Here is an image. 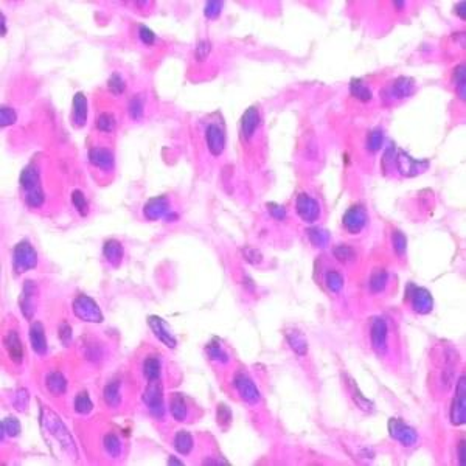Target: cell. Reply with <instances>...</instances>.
I'll list each match as a JSON object with an SVG mask.
<instances>
[{"mask_svg": "<svg viewBox=\"0 0 466 466\" xmlns=\"http://www.w3.org/2000/svg\"><path fill=\"white\" fill-rule=\"evenodd\" d=\"M118 383H112L104 389V399L109 406H117L120 401V392H118Z\"/></svg>", "mask_w": 466, "mask_h": 466, "instance_id": "33", "label": "cell"}, {"mask_svg": "<svg viewBox=\"0 0 466 466\" xmlns=\"http://www.w3.org/2000/svg\"><path fill=\"white\" fill-rule=\"evenodd\" d=\"M381 143H383V134H381V131H375V132H371V134H370V137H368V142H367V145H368V150L376 151L378 148L381 146Z\"/></svg>", "mask_w": 466, "mask_h": 466, "instance_id": "44", "label": "cell"}, {"mask_svg": "<svg viewBox=\"0 0 466 466\" xmlns=\"http://www.w3.org/2000/svg\"><path fill=\"white\" fill-rule=\"evenodd\" d=\"M5 34H7V19L2 14V36H5Z\"/></svg>", "mask_w": 466, "mask_h": 466, "instance_id": "49", "label": "cell"}, {"mask_svg": "<svg viewBox=\"0 0 466 466\" xmlns=\"http://www.w3.org/2000/svg\"><path fill=\"white\" fill-rule=\"evenodd\" d=\"M16 120H17V114L13 108H7V106H4V108L0 109V124H2L4 128L5 126L14 124Z\"/></svg>", "mask_w": 466, "mask_h": 466, "instance_id": "36", "label": "cell"}, {"mask_svg": "<svg viewBox=\"0 0 466 466\" xmlns=\"http://www.w3.org/2000/svg\"><path fill=\"white\" fill-rule=\"evenodd\" d=\"M207 350H208L210 356L213 357V359H221V356H222V357H225V354L222 353V350H221L219 347H216V345H210Z\"/></svg>", "mask_w": 466, "mask_h": 466, "instance_id": "48", "label": "cell"}, {"mask_svg": "<svg viewBox=\"0 0 466 466\" xmlns=\"http://www.w3.org/2000/svg\"><path fill=\"white\" fill-rule=\"evenodd\" d=\"M104 448H106V451H108L112 457H117V455L120 454V449H121L118 438H117L115 435H112V434L104 437Z\"/></svg>", "mask_w": 466, "mask_h": 466, "instance_id": "35", "label": "cell"}, {"mask_svg": "<svg viewBox=\"0 0 466 466\" xmlns=\"http://www.w3.org/2000/svg\"><path fill=\"white\" fill-rule=\"evenodd\" d=\"M386 283H387V273L384 270H378L371 275V278H370V289L373 292H381L384 289Z\"/></svg>", "mask_w": 466, "mask_h": 466, "instance_id": "31", "label": "cell"}, {"mask_svg": "<svg viewBox=\"0 0 466 466\" xmlns=\"http://www.w3.org/2000/svg\"><path fill=\"white\" fill-rule=\"evenodd\" d=\"M150 325H151V328L154 330L156 336L160 339V341H162L166 347H169V348H174V347H176L174 337L171 336V333H169L166 323H165L162 319H159V317H150Z\"/></svg>", "mask_w": 466, "mask_h": 466, "instance_id": "13", "label": "cell"}, {"mask_svg": "<svg viewBox=\"0 0 466 466\" xmlns=\"http://www.w3.org/2000/svg\"><path fill=\"white\" fill-rule=\"evenodd\" d=\"M235 386L237 389L240 390L241 396L249 401V402H255L260 399V392L257 390L255 384L252 383V381L246 376V375H238L237 379H235Z\"/></svg>", "mask_w": 466, "mask_h": 466, "instance_id": "10", "label": "cell"}, {"mask_svg": "<svg viewBox=\"0 0 466 466\" xmlns=\"http://www.w3.org/2000/svg\"><path fill=\"white\" fill-rule=\"evenodd\" d=\"M168 210V202L165 198H156V199H151L145 205V210L143 213L148 219H159L162 218Z\"/></svg>", "mask_w": 466, "mask_h": 466, "instance_id": "14", "label": "cell"}, {"mask_svg": "<svg viewBox=\"0 0 466 466\" xmlns=\"http://www.w3.org/2000/svg\"><path fill=\"white\" fill-rule=\"evenodd\" d=\"M5 348L13 362L20 364L24 361V347L19 339V334L14 330L8 331V334L5 336Z\"/></svg>", "mask_w": 466, "mask_h": 466, "instance_id": "6", "label": "cell"}, {"mask_svg": "<svg viewBox=\"0 0 466 466\" xmlns=\"http://www.w3.org/2000/svg\"><path fill=\"white\" fill-rule=\"evenodd\" d=\"M350 92H351V95L353 97H356L359 101H364V103H367V101H370L371 100V89L367 86L365 82H362L361 79H353L351 81V84H350Z\"/></svg>", "mask_w": 466, "mask_h": 466, "instance_id": "20", "label": "cell"}, {"mask_svg": "<svg viewBox=\"0 0 466 466\" xmlns=\"http://www.w3.org/2000/svg\"><path fill=\"white\" fill-rule=\"evenodd\" d=\"M205 140L208 151L213 156H221L225 146V135L224 131L216 124H208L205 129Z\"/></svg>", "mask_w": 466, "mask_h": 466, "instance_id": "5", "label": "cell"}, {"mask_svg": "<svg viewBox=\"0 0 466 466\" xmlns=\"http://www.w3.org/2000/svg\"><path fill=\"white\" fill-rule=\"evenodd\" d=\"M25 202L33 207V208H37L44 204V193H42V190H36V192H31V193H27L25 196Z\"/></svg>", "mask_w": 466, "mask_h": 466, "instance_id": "39", "label": "cell"}, {"mask_svg": "<svg viewBox=\"0 0 466 466\" xmlns=\"http://www.w3.org/2000/svg\"><path fill=\"white\" fill-rule=\"evenodd\" d=\"M94 404L89 398V395L86 392H81L76 398H75V410L81 415H86L92 410Z\"/></svg>", "mask_w": 466, "mask_h": 466, "instance_id": "27", "label": "cell"}, {"mask_svg": "<svg viewBox=\"0 0 466 466\" xmlns=\"http://www.w3.org/2000/svg\"><path fill=\"white\" fill-rule=\"evenodd\" d=\"M169 409H171V415L176 418V421H183L187 416V409H185V402L183 398L180 396V393H176L171 398V402H169Z\"/></svg>", "mask_w": 466, "mask_h": 466, "instance_id": "24", "label": "cell"}, {"mask_svg": "<svg viewBox=\"0 0 466 466\" xmlns=\"http://www.w3.org/2000/svg\"><path fill=\"white\" fill-rule=\"evenodd\" d=\"M221 8H222V4L219 2H208L205 5V16L208 19H216L221 14Z\"/></svg>", "mask_w": 466, "mask_h": 466, "instance_id": "43", "label": "cell"}, {"mask_svg": "<svg viewBox=\"0 0 466 466\" xmlns=\"http://www.w3.org/2000/svg\"><path fill=\"white\" fill-rule=\"evenodd\" d=\"M89 160L94 166L101 169H111L114 166V156L104 148H92L89 151Z\"/></svg>", "mask_w": 466, "mask_h": 466, "instance_id": "11", "label": "cell"}, {"mask_svg": "<svg viewBox=\"0 0 466 466\" xmlns=\"http://www.w3.org/2000/svg\"><path fill=\"white\" fill-rule=\"evenodd\" d=\"M103 253H104L106 260H108L112 266H118L123 257V247L118 241L109 240V241H106L103 247Z\"/></svg>", "mask_w": 466, "mask_h": 466, "instance_id": "17", "label": "cell"}, {"mask_svg": "<svg viewBox=\"0 0 466 466\" xmlns=\"http://www.w3.org/2000/svg\"><path fill=\"white\" fill-rule=\"evenodd\" d=\"M145 402L150 406V409L153 412L156 409L162 407V387H160V384L151 381V384L148 386V389L145 392Z\"/></svg>", "mask_w": 466, "mask_h": 466, "instance_id": "16", "label": "cell"}, {"mask_svg": "<svg viewBox=\"0 0 466 466\" xmlns=\"http://www.w3.org/2000/svg\"><path fill=\"white\" fill-rule=\"evenodd\" d=\"M413 92V82L412 79L401 76L393 82V95L396 98H406Z\"/></svg>", "mask_w": 466, "mask_h": 466, "instance_id": "21", "label": "cell"}, {"mask_svg": "<svg viewBox=\"0 0 466 466\" xmlns=\"http://www.w3.org/2000/svg\"><path fill=\"white\" fill-rule=\"evenodd\" d=\"M393 244H395V249L398 250V253H402L406 249V238L402 235L401 231H396L393 235Z\"/></svg>", "mask_w": 466, "mask_h": 466, "instance_id": "45", "label": "cell"}, {"mask_svg": "<svg viewBox=\"0 0 466 466\" xmlns=\"http://www.w3.org/2000/svg\"><path fill=\"white\" fill-rule=\"evenodd\" d=\"M2 432H7L10 437H16V435L20 432V425H19V421H17L16 418H13V416L4 420V423H2Z\"/></svg>", "mask_w": 466, "mask_h": 466, "instance_id": "37", "label": "cell"}, {"mask_svg": "<svg viewBox=\"0 0 466 466\" xmlns=\"http://www.w3.org/2000/svg\"><path fill=\"white\" fill-rule=\"evenodd\" d=\"M327 285H328V288H330L333 292H339V291L342 289V286H344V278H342V275L339 273V272H336V270L327 272Z\"/></svg>", "mask_w": 466, "mask_h": 466, "instance_id": "32", "label": "cell"}, {"mask_svg": "<svg viewBox=\"0 0 466 466\" xmlns=\"http://www.w3.org/2000/svg\"><path fill=\"white\" fill-rule=\"evenodd\" d=\"M72 202H73V207L76 208V211L81 215V216H87L89 213V204L86 201V196L81 192V190H75L72 193Z\"/></svg>", "mask_w": 466, "mask_h": 466, "instance_id": "26", "label": "cell"}, {"mask_svg": "<svg viewBox=\"0 0 466 466\" xmlns=\"http://www.w3.org/2000/svg\"><path fill=\"white\" fill-rule=\"evenodd\" d=\"M20 185L24 187V190L27 193L36 192V190H40V179H39V171L34 165L27 166L22 174H20Z\"/></svg>", "mask_w": 466, "mask_h": 466, "instance_id": "12", "label": "cell"}, {"mask_svg": "<svg viewBox=\"0 0 466 466\" xmlns=\"http://www.w3.org/2000/svg\"><path fill=\"white\" fill-rule=\"evenodd\" d=\"M269 207H272V208H269V210H270V213H272L275 218L283 219V218L286 216V211H285L283 207H278V205H269Z\"/></svg>", "mask_w": 466, "mask_h": 466, "instance_id": "47", "label": "cell"}, {"mask_svg": "<svg viewBox=\"0 0 466 466\" xmlns=\"http://www.w3.org/2000/svg\"><path fill=\"white\" fill-rule=\"evenodd\" d=\"M286 337H288V341H289L291 347H292L295 351H297L299 354H305V353H306V342H305V339H303V336H302L300 333H297V331H291V333L286 334Z\"/></svg>", "mask_w": 466, "mask_h": 466, "instance_id": "28", "label": "cell"}, {"mask_svg": "<svg viewBox=\"0 0 466 466\" xmlns=\"http://www.w3.org/2000/svg\"><path fill=\"white\" fill-rule=\"evenodd\" d=\"M108 89L114 94V95H120L124 92L126 89V81L123 79V76L120 73H112V76L108 81Z\"/></svg>", "mask_w": 466, "mask_h": 466, "instance_id": "30", "label": "cell"}, {"mask_svg": "<svg viewBox=\"0 0 466 466\" xmlns=\"http://www.w3.org/2000/svg\"><path fill=\"white\" fill-rule=\"evenodd\" d=\"M138 36H140V39H142V42H143L145 45H153L154 42H156V34H154L150 28H148V27H145V25L140 27Z\"/></svg>", "mask_w": 466, "mask_h": 466, "instance_id": "41", "label": "cell"}, {"mask_svg": "<svg viewBox=\"0 0 466 466\" xmlns=\"http://www.w3.org/2000/svg\"><path fill=\"white\" fill-rule=\"evenodd\" d=\"M174 448L179 454L187 455L193 448V438L187 431H179L174 438Z\"/></svg>", "mask_w": 466, "mask_h": 466, "instance_id": "22", "label": "cell"}, {"mask_svg": "<svg viewBox=\"0 0 466 466\" xmlns=\"http://www.w3.org/2000/svg\"><path fill=\"white\" fill-rule=\"evenodd\" d=\"M258 124H260V111H258V108H255V106H252V108H249L244 112V115L241 118V132H243L244 138L249 140L253 134H255Z\"/></svg>", "mask_w": 466, "mask_h": 466, "instance_id": "7", "label": "cell"}, {"mask_svg": "<svg viewBox=\"0 0 466 466\" xmlns=\"http://www.w3.org/2000/svg\"><path fill=\"white\" fill-rule=\"evenodd\" d=\"M145 376L150 381H156L160 376V361L157 357H148L143 364Z\"/></svg>", "mask_w": 466, "mask_h": 466, "instance_id": "25", "label": "cell"}, {"mask_svg": "<svg viewBox=\"0 0 466 466\" xmlns=\"http://www.w3.org/2000/svg\"><path fill=\"white\" fill-rule=\"evenodd\" d=\"M244 255H246V258H247L249 263H253V264L261 263V253H260L258 250H255V249H247V250H244Z\"/></svg>", "mask_w": 466, "mask_h": 466, "instance_id": "46", "label": "cell"}, {"mask_svg": "<svg viewBox=\"0 0 466 466\" xmlns=\"http://www.w3.org/2000/svg\"><path fill=\"white\" fill-rule=\"evenodd\" d=\"M333 253L334 257L339 263H344V264H348L351 261H354L356 258V252L353 247L347 246V244H339L333 249Z\"/></svg>", "mask_w": 466, "mask_h": 466, "instance_id": "23", "label": "cell"}, {"mask_svg": "<svg viewBox=\"0 0 466 466\" xmlns=\"http://www.w3.org/2000/svg\"><path fill=\"white\" fill-rule=\"evenodd\" d=\"M30 342L31 348L37 354H45L47 351V339H45V331L40 322H34L30 327Z\"/></svg>", "mask_w": 466, "mask_h": 466, "instance_id": "9", "label": "cell"}, {"mask_svg": "<svg viewBox=\"0 0 466 466\" xmlns=\"http://www.w3.org/2000/svg\"><path fill=\"white\" fill-rule=\"evenodd\" d=\"M168 463H169V464H171V463H173V464H182V461H179V460H176V458H169Z\"/></svg>", "mask_w": 466, "mask_h": 466, "instance_id": "51", "label": "cell"}, {"mask_svg": "<svg viewBox=\"0 0 466 466\" xmlns=\"http://www.w3.org/2000/svg\"><path fill=\"white\" fill-rule=\"evenodd\" d=\"M231 420V413H230V409L225 406V404H219L218 406V423L221 426H227Z\"/></svg>", "mask_w": 466, "mask_h": 466, "instance_id": "42", "label": "cell"}, {"mask_svg": "<svg viewBox=\"0 0 466 466\" xmlns=\"http://www.w3.org/2000/svg\"><path fill=\"white\" fill-rule=\"evenodd\" d=\"M210 53H211V44H210L208 40H201L199 44H198V47H196V50H195V58L199 62H202V61H205L208 58Z\"/></svg>", "mask_w": 466, "mask_h": 466, "instance_id": "38", "label": "cell"}, {"mask_svg": "<svg viewBox=\"0 0 466 466\" xmlns=\"http://www.w3.org/2000/svg\"><path fill=\"white\" fill-rule=\"evenodd\" d=\"M387 339V325L383 319H376L371 325V342L376 350H381L386 345Z\"/></svg>", "mask_w": 466, "mask_h": 466, "instance_id": "15", "label": "cell"}, {"mask_svg": "<svg viewBox=\"0 0 466 466\" xmlns=\"http://www.w3.org/2000/svg\"><path fill=\"white\" fill-rule=\"evenodd\" d=\"M464 4H460L458 5V13H460V16H461V19H464Z\"/></svg>", "mask_w": 466, "mask_h": 466, "instance_id": "50", "label": "cell"}, {"mask_svg": "<svg viewBox=\"0 0 466 466\" xmlns=\"http://www.w3.org/2000/svg\"><path fill=\"white\" fill-rule=\"evenodd\" d=\"M128 108H129V114H131V117H132L134 120L140 118L142 114H143V108H145L143 98H142L140 95H135L134 98H131Z\"/></svg>", "mask_w": 466, "mask_h": 466, "instance_id": "34", "label": "cell"}, {"mask_svg": "<svg viewBox=\"0 0 466 466\" xmlns=\"http://www.w3.org/2000/svg\"><path fill=\"white\" fill-rule=\"evenodd\" d=\"M297 213L305 222H314L320 216V207L315 199L303 193L297 198Z\"/></svg>", "mask_w": 466, "mask_h": 466, "instance_id": "4", "label": "cell"}, {"mask_svg": "<svg viewBox=\"0 0 466 466\" xmlns=\"http://www.w3.org/2000/svg\"><path fill=\"white\" fill-rule=\"evenodd\" d=\"M73 312L76 317H79L84 322H94L100 323L103 322V314L98 308V305L87 295H78L73 302Z\"/></svg>", "mask_w": 466, "mask_h": 466, "instance_id": "2", "label": "cell"}, {"mask_svg": "<svg viewBox=\"0 0 466 466\" xmlns=\"http://www.w3.org/2000/svg\"><path fill=\"white\" fill-rule=\"evenodd\" d=\"M97 126H98V129L103 131V132H112L115 129V118H114V115L109 114V112L101 114L98 117Z\"/></svg>", "mask_w": 466, "mask_h": 466, "instance_id": "29", "label": "cell"}, {"mask_svg": "<svg viewBox=\"0 0 466 466\" xmlns=\"http://www.w3.org/2000/svg\"><path fill=\"white\" fill-rule=\"evenodd\" d=\"M365 222H367V213L362 205L351 207L344 215V227L351 233V235H356V233L361 231Z\"/></svg>", "mask_w": 466, "mask_h": 466, "instance_id": "3", "label": "cell"}, {"mask_svg": "<svg viewBox=\"0 0 466 466\" xmlns=\"http://www.w3.org/2000/svg\"><path fill=\"white\" fill-rule=\"evenodd\" d=\"M413 299V308L420 312H429L432 308V299L431 294L426 289H416L412 295Z\"/></svg>", "mask_w": 466, "mask_h": 466, "instance_id": "19", "label": "cell"}, {"mask_svg": "<svg viewBox=\"0 0 466 466\" xmlns=\"http://www.w3.org/2000/svg\"><path fill=\"white\" fill-rule=\"evenodd\" d=\"M87 121V98L82 92H78L73 97V112H72V123L76 128H81Z\"/></svg>", "mask_w": 466, "mask_h": 466, "instance_id": "8", "label": "cell"}, {"mask_svg": "<svg viewBox=\"0 0 466 466\" xmlns=\"http://www.w3.org/2000/svg\"><path fill=\"white\" fill-rule=\"evenodd\" d=\"M45 386H47V389L52 395H62L66 392L67 383H66V378L62 376V373L52 371L45 379Z\"/></svg>", "mask_w": 466, "mask_h": 466, "instance_id": "18", "label": "cell"}, {"mask_svg": "<svg viewBox=\"0 0 466 466\" xmlns=\"http://www.w3.org/2000/svg\"><path fill=\"white\" fill-rule=\"evenodd\" d=\"M58 336H59V339H61V342L67 347L69 342H70V339H72V328H70V325H69L67 322H62V323H61V327H59V330H58Z\"/></svg>", "mask_w": 466, "mask_h": 466, "instance_id": "40", "label": "cell"}, {"mask_svg": "<svg viewBox=\"0 0 466 466\" xmlns=\"http://www.w3.org/2000/svg\"><path fill=\"white\" fill-rule=\"evenodd\" d=\"M37 264V253L28 241H20L14 247L13 253V267L17 273L27 272Z\"/></svg>", "mask_w": 466, "mask_h": 466, "instance_id": "1", "label": "cell"}]
</instances>
